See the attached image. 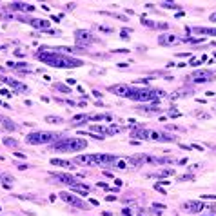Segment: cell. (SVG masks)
Instances as JSON below:
<instances>
[{
    "label": "cell",
    "mask_w": 216,
    "mask_h": 216,
    "mask_svg": "<svg viewBox=\"0 0 216 216\" xmlns=\"http://www.w3.org/2000/svg\"><path fill=\"white\" fill-rule=\"evenodd\" d=\"M36 58L42 60L46 66H51V67H62V69H69V67H80L82 66V60H76L73 56H67L60 53L58 49H46V47H40L36 51Z\"/></svg>",
    "instance_id": "obj_1"
},
{
    "label": "cell",
    "mask_w": 216,
    "mask_h": 216,
    "mask_svg": "<svg viewBox=\"0 0 216 216\" xmlns=\"http://www.w3.org/2000/svg\"><path fill=\"white\" fill-rule=\"evenodd\" d=\"M87 147V142L82 138H60L51 145L53 151H62V153H76Z\"/></svg>",
    "instance_id": "obj_2"
},
{
    "label": "cell",
    "mask_w": 216,
    "mask_h": 216,
    "mask_svg": "<svg viewBox=\"0 0 216 216\" xmlns=\"http://www.w3.org/2000/svg\"><path fill=\"white\" fill-rule=\"evenodd\" d=\"M78 164H85V165H111L118 162L116 154H80L76 156Z\"/></svg>",
    "instance_id": "obj_3"
},
{
    "label": "cell",
    "mask_w": 216,
    "mask_h": 216,
    "mask_svg": "<svg viewBox=\"0 0 216 216\" xmlns=\"http://www.w3.org/2000/svg\"><path fill=\"white\" fill-rule=\"evenodd\" d=\"M160 96H165L164 91H153V89H129V93H127L125 98H129V100H135V102H153L156 100V98Z\"/></svg>",
    "instance_id": "obj_4"
},
{
    "label": "cell",
    "mask_w": 216,
    "mask_h": 216,
    "mask_svg": "<svg viewBox=\"0 0 216 216\" xmlns=\"http://www.w3.org/2000/svg\"><path fill=\"white\" fill-rule=\"evenodd\" d=\"M55 138H58V135L55 133H47V131H40V133H31L27 135V144H33V145H40V144H49Z\"/></svg>",
    "instance_id": "obj_5"
},
{
    "label": "cell",
    "mask_w": 216,
    "mask_h": 216,
    "mask_svg": "<svg viewBox=\"0 0 216 216\" xmlns=\"http://www.w3.org/2000/svg\"><path fill=\"white\" fill-rule=\"evenodd\" d=\"M75 40H76L78 46L85 47V46H89V44L96 42V38L93 36L89 31H85V29H76V31H75Z\"/></svg>",
    "instance_id": "obj_6"
},
{
    "label": "cell",
    "mask_w": 216,
    "mask_h": 216,
    "mask_svg": "<svg viewBox=\"0 0 216 216\" xmlns=\"http://www.w3.org/2000/svg\"><path fill=\"white\" fill-rule=\"evenodd\" d=\"M60 198L66 203H71L73 207H76V209H85V203L82 202V200H78L76 196H73L71 193H66V191H64V193H60Z\"/></svg>",
    "instance_id": "obj_7"
},
{
    "label": "cell",
    "mask_w": 216,
    "mask_h": 216,
    "mask_svg": "<svg viewBox=\"0 0 216 216\" xmlns=\"http://www.w3.org/2000/svg\"><path fill=\"white\" fill-rule=\"evenodd\" d=\"M191 78H193L196 84H205V82H213L214 75L211 71H194Z\"/></svg>",
    "instance_id": "obj_8"
},
{
    "label": "cell",
    "mask_w": 216,
    "mask_h": 216,
    "mask_svg": "<svg viewBox=\"0 0 216 216\" xmlns=\"http://www.w3.org/2000/svg\"><path fill=\"white\" fill-rule=\"evenodd\" d=\"M147 138L154 142H174L173 135H165V133H158V131H147Z\"/></svg>",
    "instance_id": "obj_9"
},
{
    "label": "cell",
    "mask_w": 216,
    "mask_h": 216,
    "mask_svg": "<svg viewBox=\"0 0 216 216\" xmlns=\"http://www.w3.org/2000/svg\"><path fill=\"white\" fill-rule=\"evenodd\" d=\"M182 209H185L187 213H202V209H205L203 202H185L182 205Z\"/></svg>",
    "instance_id": "obj_10"
},
{
    "label": "cell",
    "mask_w": 216,
    "mask_h": 216,
    "mask_svg": "<svg viewBox=\"0 0 216 216\" xmlns=\"http://www.w3.org/2000/svg\"><path fill=\"white\" fill-rule=\"evenodd\" d=\"M129 89H131V87L127 85V84H116V85H111L109 87V91L115 93V95H118V96H127Z\"/></svg>",
    "instance_id": "obj_11"
},
{
    "label": "cell",
    "mask_w": 216,
    "mask_h": 216,
    "mask_svg": "<svg viewBox=\"0 0 216 216\" xmlns=\"http://www.w3.org/2000/svg\"><path fill=\"white\" fill-rule=\"evenodd\" d=\"M53 178L58 180V182H62V184H67V185L76 184V178H75V176H71V174H64V173H55V174H53Z\"/></svg>",
    "instance_id": "obj_12"
},
{
    "label": "cell",
    "mask_w": 216,
    "mask_h": 216,
    "mask_svg": "<svg viewBox=\"0 0 216 216\" xmlns=\"http://www.w3.org/2000/svg\"><path fill=\"white\" fill-rule=\"evenodd\" d=\"M180 38H176L174 35H160L158 36V44L160 46H173V44H178Z\"/></svg>",
    "instance_id": "obj_13"
},
{
    "label": "cell",
    "mask_w": 216,
    "mask_h": 216,
    "mask_svg": "<svg viewBox=\"0 0 216 216\" xmlns=\"http://www.w3.org/2000/svg\"><path fill=\"white\" fill-rule=\"evenodd\" d=\"M7 9H11V11H27V13L35 11V7H33V6H27V4H18V2H13L11 6H7Z\"/></svg>",
    "instance_id": "obj_14"
},
{
    "label": "cell",
    "mask_w": 216,
    "mask_h": 216,
    "mask_svg": "<svg viewBox=\"0 0 216 216\" xmlns=\"http://www.w3.org/2000/svg\"><path fill=\"white\" fill-rule=\"evenodd\" d=\"M51 165H58V167H64V169H75V164H73V162L60 160V158H51Z\"/></svg>",
    "instance_id": "obj_15"
},
{
    "label": "cell",
    "mask_w": 216,
    "mask_h": 216,
    "mask_svg": "<svg viewBox=\"0 0 216 216\" xmlns=\"http://www.w3.org/2000/svg\"><path fill=\"white\" fill-rule=\"evenodd\" d=\"M69 187H71V191H75V193H80V194H84V196L89 194V187H87L85 184H80V182H76V184L69 185Z\"/></svg>",
    "instance_id": "obj_16"
},
{
    "label": "cell",
    "mask_w": 216,
    "mask_h": 216,
    "mask_svg": "<svg viewBox=\"0 0 216 216\" xmlns=\"http://www.w3.org/2000/svg\"><path fill=\"white\" fill-rule=\"evenodd\" d=\"M4 82H6L7 85H11L15 91H22V93H26L27 91V87L26 85H22V84H18V82H15V80H9V78H2Z\"/></svg>",
    "instance_id": "obj_17"
},
{
    "label": "cell",
    "mask_w": 216,
    "mask_h": 216,
    "mask_svg": "<svg viewBox=\"0 0 216 216\" xmlns=\"http://www.w3.org/2000/svg\"><path fill=\"white\" fill-rule=\"evenodd\" d=\"M193 31L198 33V35H216V29H211V27H194Z\"/></svg>",
    "instance_id": "obj_18"
},
{
    "label": "cell",
    "mask_w": 216,
    "mask_h": 216,
    "mask_svg": "<svg viewBox=\"0 0 216 216\" xmlns=\"http://www.w3.org/2000/svg\"><path fill=\"white\" fill-rule=\"evenodd\" d=\"M0 124H2L4 127H6V129H9V131H15V129H17V125H15L11 120L4 118V116H0Z\"/></svg>",
    "instance_id": "obj_19"
},
{
    "label": "cell",
    "mask_w": 216,
    "mask_h": 216,
    "mask_svg": "<svg viewBox=\"0 0 216 216\" xmlns=\"http://www.w3.org/2000/svg\"><path fill=\"white\" fill-rule=\"evenodd\" d=\"M29 24H31L33 27H38V29H47V26H49L47 20H31Z\"/></svg>",
    "instance_id": "obj_20"
},
{
    "label": "cell",
    "mask_w": 216,
    "mask_h": 216,
    "mask_svg": "<svg viewBox=\"0 0 216 216\" xmlns=\"http://www.w3.org/2000/svg\"><path fill=\"white\" fill-rule=\"evenodd\" d=\"M91 131H93V133H100L102 136H104L105 133H107V129H104L102 125H91Z\"/></svg>",
    "instance_id": "obj_21"
},
{
    "label": "cell",
    "mask_w": 216,
    "mask_h": 216,
    "mask_svg": "<svg viewBox=\"0 0 216 216\" xmlns=\"http://www.w3.org/2000/svg\"><path fill=\"white\" fill-rule=\"evenodd\" d=\"M46 122H49V124H62V118L60 116H46Z\"/></svg>",
    "instance_id": "obj_22"
},
{
    "label": "cell",
    "mask_w": 216,
    "mask_h": 216,
    "mask_svg": "<svg viewBox=\"0 0 216 216\" xmlns=\"http://www.w3.org/2000/svg\"><path fill=\"white\" fill-rule=\"evenodd\" d=\"M169 174H174V169H162L156 176H169Z\"/></svg>",
    "instance_id": "obj_23"
},
{
    "label": "cell",
    "mask_w": 216,
    "mask_h": 216,
    "mask_svg": "<svg viewBox=\"0 0 216 216\" xmlns=\"http://www.w3.org/2000/svg\"><path fill=\"white\" fill-rule=\"evenodd\" d=\"M4 144L9 145V147H17L18 142H17V140H11V138H4Z\"/></svg>",
    "instance_id": "obj_24"
},
{
    "label": "cell",
    "mask_w": 216,
    "mask_h": 216,
    "mask_svg": "<svg viewBox=\"0 0 216 216\" xmlns=\"http://www.w3.org/2000/svg\"><path fill=\"white\" fill-rule=\"evenodd\" d=\"M56 87H58L60 91H64V93H71V89H69V87H66V85H62V84H56Z\"/></svg>",
    "instance_id": "obj_25"
},
{
    "label": "cell",
    "mask_w": 216,
    "mask_h": 216,
    "mask_svg": "<svg viewBox=\"0 0 216 216\" xmlns=\"http://www.w3.org/2000/svg\"><path fill=\"white\" fill-rule=\"evenodd\" d=\"M122 214H124V216H133V211L125 207V209H122Z\"/></svg>",
    "instance_id": "obj_26"
},
{
    "label": "cell",
    "mask_w": 216,
    "mask_h": 216,
    "mask_svg": "<svg viewBox=\"0 0 216 216\" xmlns=\"http://www.w3.org/2000/svg\"><path fill=\"white\" fill-rule=\"evenodd\" d=\"M118 131H120V127H116V125H113V127L107 129V133H111V135H113V133H118Z\"/></svg>",
    "instance_id": "obj_27"
},
{
    "label": "cell",
    "mask_w": 216,
    "mask_h": 216,
    "mask_svg": "<svg viewBox=\"0 0 216 216\" xmlns=\"http://www.w3.org/2000/svg\"><path fill=\"white\" fill-rule=\"evenodd\" d=\"M202 198L203 200H216V196L214 194H202Z\"/></svg>",
    "instance_id": "obj_28"
},
{
    "label": "cell",
    "mask_w": 216,
    "mask_h": 216,
    "mask_svg": "<svg viewBox=\"0 0 216 216\" xmlns=\"http://www.w3.org/2000/svg\"><path fill=\"white\" fill-rule=\"evenodd\" d=\"M129 33H131V29H129V31H127V29H124V31H122V38H124V40H127V38H129V36H127Z\"/></svg>",
    "instance_id": "obj_29"
},
{
    "label": "cell",
    "mask_w": 216,
    "mask_h": 216,
    "mask_svg": "<svg viewBox=\"0 0 216 216\" xmlns=\"http://www.w3.org/2000/svg\"><path fill=\"white\" fill-rule=\"evenodd\" d=\"M153 209H165L164 203H153Z\"/></svg>",
    "instance_id": "obj_30"
},
{
    "label": "cell",
    "mask_w": 216,
    "mask_h": 216,
    "mask_svg": "<svg viewBox=\"0 0 216 216\" xmlns=\"http://www.w3.org/2000/svg\"><path fill=\"white\" fill-rule=\"evenodd\" d=\"M127 165H125V162H118V169H125Z\"/></svg>",
    "instance_id": "obj_31"
},
{
    "label": "cell",
    "mask_w": 216,
    "mask_h": 216,
    "mask_svg": "<svg viewBox=\"0 0 216 216\" xmlns=\"http://www.w3.org/2000/svg\"><path fill=\"white\" fill-rule=\"evenodd\" d=\"M191 178H193V176H191V174H185V176H182V178H180V180H182V182H184V180H191Z\"/></svg>",
    "instance_id": "obj_32"
},
{
    "label": "cell",
    "mask_w": 216,
    "mask_h": 216,
    "mask_svg": "<svg viewBox=\"0 0 216 216\" xmlns=\"http://www.w3.org/2000/svg\"><path fill=\"white\" fill-rule=\"evenodd\" d=\"M67 84H69V85H75V84H76V80H73V78H69V80H67Z\"/></svg>",
    "instance_id": "obj_33"
},
{
    "label": "cell",
    "mask_w": 216,
    "mask_h": 216,
    "mask_svg": "<svg viewBox=\"0 0 216 216\" xmlns=\"http://www.w3.org/2000/svg\"><path fill=\"white\" fill-rule=\"evenodd\" d=\"M15 156H18V158H26V154H24V153H15Z\"/></svg>",
    "instance_id": "obj_34"
},
{
    "label": "cell",
    "mask_w": 216,
    "mask_h": 216,
    "mask_svg": "<svg viewBox=\"0 0 216 216\" xmlns=\"http://www.w3.org/2000/svg\"><path fill=\"white\" fill-rule=\"evenodd\" d=\"M211 20H213V22H216V13H213V15H211Z\"/></svg>",
    "instance_id": "obj_35"
},
{
    "label": "cell",
    "mask_w": 216,
    "mask_h": 216,
    "mask_svg": "<svg viewBox=\"0 0 216 216\" xmlns=\"http://www.w3.org/2000/svg\"><path fill=\"white\" fill-rule=\"evenodd\" d=\"M205 216H216V213H213V214H205Z\"/></svg>",
    "instance_id": "obj_36"
},
{
    "label": "cell",
    "mask_w": 216,
    "mask_h": 216,
    "mask_svg": "<svg viewBox=\"0 0 216 216\" xmlns=\"http://www.w3.org/2000/svg\"><path fill=\"white\" fill-rule=\"evenodd\" d=\"M0 180H2V174H0Z\"/></svg>",
    "instance_id": "obj_37"
}]
</instances>
